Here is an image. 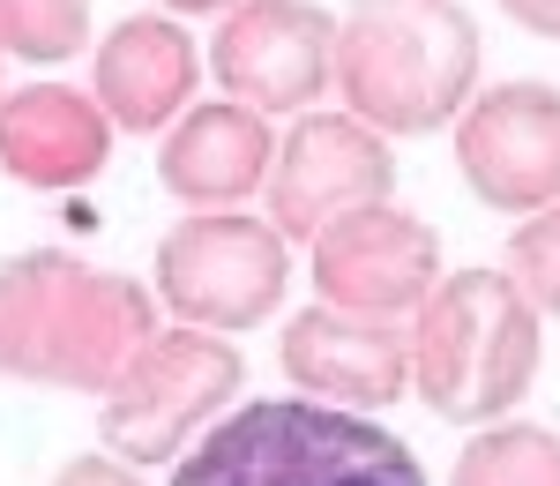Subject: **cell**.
<instances>
[{
	"label": "cell",
	"instance_id": "ba28073f",
	"mask_svg": "<svg viewBox=\"0 0 560 486\" xmlns=\"http://www.w3.org/2000/svg\"><path fill=\"white\" fill-rule=\"evenodd\" d=\"M388 187H396V158H388L382 128H366L359 113H300L292 135L277 142L261 195H269V224L284 240H314L345 210L388 202Z\"/></svg>",
	"mask_w": 560,
	"mask_h": 486
},
{
	"label": "cell",
	"instance_id": "d6986e66",
	"mask_svg": "<svg viewBox=\"0 0 560 486\" xmlns=\"http://www.w3.org/2000/svg\"><path fill=\"white\" fill-rule=\"evenodd\" d=\"M509 23H523L530 38H560V0H501Z\"/></svg>",
	"mask_w": 560,
	"mask_h": 486
},
{
	"label": "cell",
	"instance_id": "5b68a950",
	"mask_svg": "<svg viewBox=\"0 0 560 486\" xmlns=\"http://www.w3.org/2000/svg\"><path fill=\"white\" fill-rule=\"evenodd\" d=\"M240 382H247V359L232 352L224 329H195V322L158 329L142 345V359L97 397L105 404L97 435L128 464H173L179 449L202 442L224 419V404L240 397Z\"/></svg>",
	"mask_w": 560,
	"mask_h": 486
},
{
	"label": "cell",
	"instance_id": "52a82bcc",
	"mask_svg": "<svg viewBox=\"0 0 560 486\" xmlns=\"http://www.w3.org/2000/svg\"><path fill=\"white\" fill-rule=\"evenodd\" d=\"M337 38L345 23L322 0H240L217 23L210 68L224 97L255 113H314L322 90H337Z\"/></svg>",
	"mask_w": 560,
	"mask_h": 486
},
{
	"label": "cell",
	"instance_id": "5bb4252c",
	"mask_svg": "<svg viewBox=\"0 0 560 486\" xmlns=\"http://www.w3.org/2000/svg\"><path fill=\"white\" fill-rule=\"evenodd\" d=\"M195 76H202V53L179 31L173 15H128L97 38L90 60V90L97 105L113 113V128L128 135H158L173 128L179 113L195 105Z\"/></svg>",
	"mask_w": 560,
	"mask_h": 486
},
{
	"label": "cell",
	"instance_id": "3957f363",
	"mask_svg": "<svg viewBox=\"0 0 560 486\" xmlns=\"http://www.w3.org/2000/svg\"><path fill=\"white\" fill-rule=\"evenodd\" d=\"M173 486H427V464L351 404L261 397L224 412L173 464Z\"/></svg>",
	"mask_w": 560,
	"mask_h": 486
},
{
	"label": "cell",
	"instance_id": "277c9868",
	"mask_svg": "<svg viewBox=\"0 0 560 486\" xmlns=\"http://www.w3.org/2000/svg\"><path fill=\"white\" fill-rule=\"evenodd\" d=\"M419 345V397L441 419L493 427L509 419L546 359V314L509 269H456L433 285V300L411 314Z\"/></svg>",
	"mask_w": 560,
	"mask_h": 486
},
{
	"label": "cell",
	"instance_id": "2e32d148",
	"mask_svg": "<svg viewBox=\"0 0 560 486\" xmlns=\"http://www.w3.org/2000/svg\"><path fill=\"white\" fill-rule=\"evenodd\" d=\"M0 53L8 60H83L90 53V0H0Z\"/></svg>",
	"mask_w": 560,
	"mask_h": 486
},
{
	"label": "cell",
	"instance_id": "44dd1931",
	"mask_svg": "<svg viewBox=\"0 0 560 486\" xmlns=\"http://www.w3.org/2000/svg\"><path fill=\"white\" fill-rule=\"evenodd\" d=\"M0 60H8V53H0Z\"/></svg>",
	"mask_w": 560,
	"mask_h": 486
},
{
	"label": "cell",
	"instance_id": "4fadbf2b",
	"mask_svg": "<svg viewBox=\"0 0 560 486\" xmlns=\"http://www.w3.org/2000/svg\"><path fill=\"white\" fill-rule=\"evenodd\" d=\"M113 158V113L97 105V90L75 83H23L0 97V173L60 195L105 173Z\"/></svg>",
	"mask_w": 560,
	"mask_h": 486
},
{
	"label": "cell",
	"instance_id": "7a4b0ae2",
	"mask_svg": "<svg viewBox=\"0 0 560 486\" xmlns=\"http://www.w3.org/2000/svg\"><path fill=\"white\" fill-rule=\"evenodd\" d=\"M478 38L464 0H351L337 38V97L382 135H433L478 97Z\"/></svg>",
	"mask_w": 560,
	"mask_h": 486
},
{
	"label": "cell",
	"instance_id": "e0dca14e",
	"mask_svg": "<svg viewBox=\"0 0 560 486\" xmlns=\"http://www.w3.org/2000/svg\"><path fill=\"white\" fill-rule=\"evenodd\" d=\"M509 277L538 300V314H560V202L530 210L509 240Z\"/></svg>",
	"mask_w": 560,
	"mask_h": 486
},
{
	"label": "cell",
	"instance_id": "30bf717a",
	"mask_svg": "<svg viewBox=\"0 0 560 486\" xmlns=\"http://www.w3.org/2000/svg\"><path fill=\"white\" fill-rule=\"evenodd\" d=\"M314 292L329 308H359V314H419L441 285V240L427 218H411L404 202H366L345 210L337 224H322L314 240Z\"/></svg>",
	"mask_w": 560,
	"mask_h": 486
},
{
	"label": "cell",
	"instance_id": "8992f818",
	"mask_svg": "<svg viewBox=\"0 0 560 486\" xmlns=\"http://www.w3.org/2000/svg\"><path fill=\"white\" fill-rule=\"evenodd\" d=\"M292 285V240L269 218L240 210H187L158 240V300L195 329H255L277 314Z\"/></svg>",
	"mask_w": 560,
	"mask_h": 486
},
{
	"label": "cell",
	"instance_id": "ac0fdd59",
	"mask_svg": "<svg viewBox=\"0 0 560 486\" xmlns=\"http://www.w3.org/2000/svg\"><path fill=\"white\" fill-rule=\"evenodd\" d=\"M52 486H150V479H142V464H128V456H113V449L97 456L90 449V456H68L52 472Z\"/></svg>",
	"mask_w": 560,
	"mask_h": 486
},
{
	"label": "cell",
	"instance_id": "8fae6325",
	"mask_svg": "<svg viewBox=\"0 0 560 486\" xmlns=\"http://www.w3.org/2000/svg\"><path fill=\"white\" fill-rule=\"evenodd\" d=\"M284 374L300 397L322 404H351V412H382L404 390H419V345L404 322L388 314H359V308H300L284 322Z\"/></svg>",
	"mask_w": 560,
	"mask_h": 486
},
{
	"label": "cell",
	"instance_id": "6da1fadb",
	"mask_svg": "<svg viewBox=\"0 0 560 486\" xmlns=\"http://www.w3.org/2000/svg\"><path fill=\"white\" fill-rule=\"evenodd\" d=\"M158 292L68 247H31L0 263V374L105 397L158 337Z\"/></svg>",
	"mask_w": 560,
	"mask_h": 486
},
{
	"label": "cell",
	"instance_id": "9a60e30c",
	"mask_svg": "<svg viewBox=\"0 0 560 486\" xmlns=\"http://www.w3.org/2000/svg\"><path fill=\"white\" fill-rule=\"evenodd\" d=\"M456 486H560V435L530 419H493L464 442Z\"/></svg>",
	"mask_w": 560,
	"mask_h": 486
},
{
	"label": "cell",
	"instance_id": "9c48e42d",
	"mask_svg": "<svg viewBox=\"0 0 560 486\" xmlns=\"http://www.w3.org/2000/svg\"><path fill=\"white\" fill-rule=\"evenodd\" d=\"M456 173L486 210L530 218L560 202V90L553 83H493L456 120Z\"/></svg>",
	"mask_w": 560,
	"mask_h": 486
},
{
	"label": "cell",
	"instance_id": "7c38bea8",
	"mask_svg": "<svg viewBox=\"0 0 560 486\" xmlns=\"http://www.w3.org/2000/svg\"><path fill=\"white\" fill-rule=\"evenodd\" d=\"M269 165H277L269 113L240 105V97L187 105L165 128V150H158V180L187 210H240L247 195L269 187Z\"/></svg>",
	"mask_w": 560,
	"mask_h": 486
},
{
	"label": "cell",
	"instance_id": "ffe728a7",
	"mask_svg": "<svg viewBox=\"0 0 560 486\" xmlns=\"http://www.w3.org/2000/svg\"><path fill=\"white\" fill-rule=\"evenodd\" d=\"M158 8H173V15H232L240 0H158Z\"/></svg>",
	"mask_w": 560,
	"mask_h": 486
}]
</instances>
